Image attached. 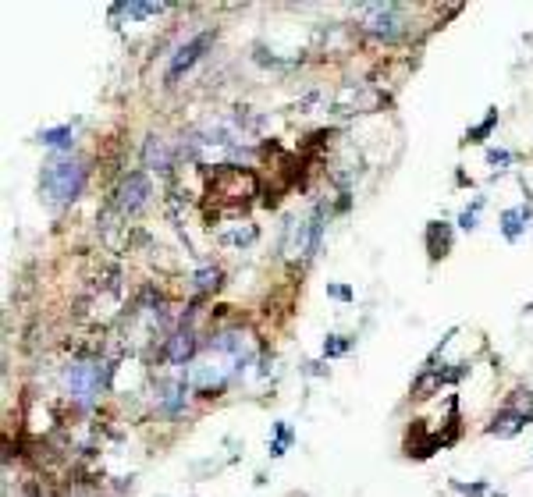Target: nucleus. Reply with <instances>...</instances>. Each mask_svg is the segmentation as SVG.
I'll list each match as a JSON object with an SVG mask.
<instances>
[{"mask_svg": "<svg viewBox=\"0 0 533 497\" xmlns=\"http://www.w3.org/2000/svg\"><path fill=\"white\" fill-rule=\"evenodd\" d=\"M146 199H150V181H146V174H128L125 181H121V189H117V206L125 213H139L142 206H146Z\"/></svg>", "mask_w": 533, "mask_h": 497, "instance_id": "nucleus-3", "label": "nucleus"}, {"mask_svg": "<svg viewBox=\"0 0 533 497\" xmlns=\"http://www.w3.org/2000/svg\"><path fill=\"white\" fill-rule=\"evenodd\" d=\"M214 43V32H199L192 43H185L178 54H174V60H171V68H168V82H174V78H181V71H189L196 60L203 57V50H207Z\"/></svg>", "mask_w": 533, "mask_h": 497, "instance_id": "nucleus-4", "label": "nucleus"}, {"mask_svg": "<svg viewBox=\"0 0 533 497\" xmlns=\"http://www.w3.org/2000/svg\"><path fill=\"white\" fill-rule=\"evenodd\" d=\"M39 139H43V146H71V128H68V124H60V128H47Z\"/></svg>", "mask_w": 533, "mask_h": 497, "instance_id": "nucleus-11", "label": "nucleus"}, {"mask_svg": "<svg viewBox=\"0 0 533 497\" xmlns=\"http://www.w3.org/2000/svg\"><path fill=\"white\" fill-rule=\"evenodd\" d=\"M402 8L398 4H366L363 8V29L381 39H398L402 36Z\"/></svg>", "mask_w": 533, "mask_h": 497, "instance_id": "nucleus-2", "label": "nucleus"}, {"mask_svg": "<svg viewBox=\"0 0 533 497\" xmlns=\"http://www.w3.org/2000/svg\"><path fill=\"white\" fill-rule=\"evenodd\" d=\"M495 121H498V111H490V114H487V121L480 124V128H473V132H469V139H473V142H480V139H484L490 128H495Z\"/></svg>", "mask_w": 533, "mask_h": 497, "instance_id": "nucleus-12", "label": "nucleus"}, {"mask_svg": "<svg viewBox=\"0 0 533 497\" xmlns=\"http://www.w3.org/2000/svg\"><path fill=\"white\" fill-rule=\"evenodd\" d=\"M523 220H530V210H505V213H501V227H505V238H508V242L519 238V231L526 227Z\"/></svg>", "mask_w": 533, "mask_h": 497, "instance_id": "nucleus-8", "label": "nucleus"}, {"mask_svg": "<svg viewBox=\"0 0 533 497\" xmlns=\"http://www.w3.org/2000/svg\"><path fill=\"white\" fill-rule=\"evenodd\" d=\"M82 181H86V171L78 160H54L43 171V192L54 203H68L82 192Z\"/></svg>", "mask_w": 533, "mask_h": 497, "instance_id": "nucleus-1", "label": "nucleus"}, {"mask_svg": "<svg viewBox=\"0 0 533 497\" xmlns=\"http://www.w3.org/2000/svg\"><path fill=\"white\" fill-rule=\"evenodd\" d=\"M459 227H466V231H473V227H477V210H466V213L459 217Z\"/></svg>", "mask_w": 533, "mask_h": 497, "instance_id": "nucleus-16", "label": "nucleus"}, {"mask_svg": "<svg viewBox=\"0 0 533 497\" xmlns=\"http://www.w3.org/2000/svg\"><path fill=\"white\" fill-rule=\"evenodd\" d=\"M331 295H334V299H352V292H348V288H331Z\"/></svg>", "mask_w": 533, "mask_h": 497, "instance_id": "nucleus-18", "label": "nucleus"}, {"mask_svg": "<svg viewBox=\"0 0 533 497\" xmlns=\"http://www.w3.org/2000/svg\"><path fill=\"white\" fill-rule=\"evenodd\" d=\"M345 348H348V345H345L341 338H331V341H327V345H324V356H341V351H345Z\"/></svg>", "mask_w": 533, "mask_h": 497, "instance_id": "nucleus-14", "label": "nucleus"}, {"mask_svg": "<svg viewBox=\"0 0 533 497\" xmlns=\"http://www.w3.org/2000/svg\"><path fill=\"white\" fill-rule=\"evenodd\" d=\"M487 163H512V153L508 150H490L487 153Z\"/></svg>", "mask_w": 533, "mask_h": 497, "instance_id": "nucleus-15", "label": "nucleus"}, {"mask_svg": "<svg viewBox=\"0 0 533 497\" xmlns=\"http://www.w3.org/2000/svg\"><path fill=\"white\" fill-rule=\"evenodd\" d=\"M96 384H100V373L93 366H71L68 369V387L82 405H89V398L96 395Z\"/></svg>", "mask_w": 533, "mask_h": 497, "instance_id": "nucleus-5", "label": "nucleus"}, {"mask_svg": "<svg viewBox=\"0 0 533 497\" xmlns=\"http://www.w3.org/2000/svg\"><path fill=\"white\" fill-rule=\"evenodd\" d=\"M189 351H192V334H174V341L168 348V359L171 362H185Z\"/></svg>", "mask_w": 533, "mask_h": 497, "instance_id": "nucleus-9", "label": "nucleus"}, {"mask_svg": "<svg viewBox=\"0 0 533 497\" xmlns=\"http://www.w3.org/2000/svg\"><path fill=\"white\" fill-rule=\"evenodd\" d=\"M217 277H220L217 270H199V274H196V284H199V288H210V284H217Z\"/></svg>", "mask_w": 533, "mask_h": 497, "instance_id": "nucleus-13", "label": "nucleus"}, {"mask_svg": "<svg viewBox=\"0 0 533 497\" xmlns=\"http://www.w3.org/2000/svg\"><path fill=\"white\" fill-rule=\"evenodd\" d=\"M526 423V416H519V412H501V416L490 423V433H498V437H512V433H519Z\"/></svg>", "mask_w": 533, "mask_h": 497, "instance_id": "nucleus-7", "label": "nucleus"}, {"mask_svg": "<svg viewBox=\"0 0 533 497\" xmlns=\"http://www.w3.org/2000/svg\"><path fill=\"white\" fill-rule=\"evenodd\" d=\"M163 4H117L114 14H128V18H146V14H160Z\"/></svg>", "mask_w": 533, "mask_h": 497, "instance_id": "nucleus-10", "label": "nucleus"}, {"mask_svg": "<svg viewBox=\"0 0 533 497\" xmlns=\"http://www.w3.org/2000/svg\"><path fill=\"white\" fill-rule=\"evenodd\" d=\"M142 160H146V167H157V171H163V167H171V150H168V142L163 139H146V150H142Z\"/></svg>", "mask_w": 533, "mask_h": 497, "instance_id": "nucleus-6", "label": "nucleus"}, {"mask_svg": "<svg viewBox=\"0 0 533 497\" xmlns=\"http://www.w3.org/2000/svg\"><path fill=\"white\" fill-rule=\"evenodd\" d=\"M455 490H462V494H484L487 487H484V483H473V487H466V483H455Z\"/></svg>", "mask_w": 533, "mask_h": 497, "instance_id": "nucleus-17", "label": "nucleus"}]
</instances>
